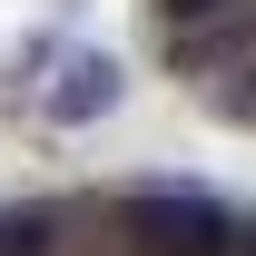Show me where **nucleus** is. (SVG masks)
<instances>
[{"label": "nucleus", "mask_w": 256, "mask_h": 256, "mask_svg": "<svg viewBox=\"0 0 256 256\" xmlns=\"http://www.w3.org/2000/svg\"><path fill=\"white\" fill-rule=\"evenodd\" d=\"M0 256H256V217L188 197H108V207H50L0 226Z\"/></svg>", "instance_id": "1"}]
</instances>
